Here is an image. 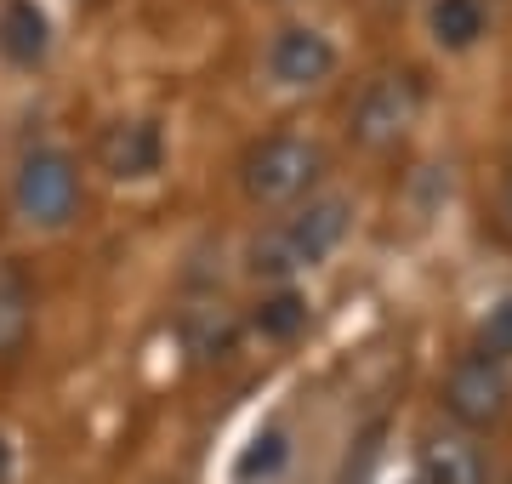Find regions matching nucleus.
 Returning <instances> with one entry per match:
<instances>
[{"label": "nucleus", "mask_w": 512, "mask_h": 484, "mask_svg": "<svg viewBox=\"0 0 512 484\" xmlns=\"http://www.w3.org/2000/svg\"><path fill=\"white\" fill-rule=\"evenodd\" d=\"M353 228V200L348 194H308L302 205H291L262 240L251 245V274L268 285H285L296 274H308L348 240Z\"/></svg>", "instance_id": "f257e3e1"}, {"label": "nucleus", "mask_w": 512, "mask_h": 484, "mask_svg": "<svg viewBox=\"0 0 512 484\" xmlns=\"http://www.w3.org/2000/svg\"><path fill=\"white\" fill-rule=\"evenodd\" d=\"M325 177V149L302 137V131H274V137H262L251 154H245V166H239V188H245V200L262 205V211H285V205H302L319 188Z\"/></svg>", "instance_id": "f03ea898"}, {"label": "nucleus", "mask_w": 512, "mask_h": 484, "mask_svg": "<svg viewBox=\"0 0 512 484\" xmlns=\"http://www.w3.org/2000/svg\"><path fill=\"white\" fill-rule=\"evenodd\" d=\"M421 109H427V86H421V75L393 69V75H376L365 92H359V103H353V114H348V131H353L359 149L387 154L421 126Z\"/></svg>", "instance_id": "7ed1b4c3"}, {"label": "nucleus", "mask_w": 512, "mask_h": 484, "mask_svg": "<svg viewBox=\"0 0 512 484\" xmlns=\"http://www.w3.org/2000/svg\"><path fill=\"white\" fill-rule=\"evenodd\" d=\"M12 211H18L29 228H40V234L69 228L74 211H80V166H74L63 149L23 154L18 177H12Z\"/></svg>", "instance_id": "20e7f679"}, {"label": "nucleus", "mask_w": 512, "mask_h": 484, "mask_svg": "<svg viewBox=\"0 0 512 484\" xmlns=\"http://www.w3.org/2000/svg\"><path fill=\"white\" fill-rule=\"evenodd\" d=\"M444 416L456 422V428L467 433H484L495 428L501 416L512 410V376H507V359L484 354V348H473V354H461L450 371H444Z\"/></svg>", "instance_id": "39448f33"}, {"label": "nucleus", "mask_w": 512, "mask_h": 484, "mask_svg": "<svg viewBox=\"0 0 512 484\" xmlns=\"http://www.w3.org/2000/svg\"><path fill=\"white\" fill-rule=\"evenodd\" d=\"M268 75L274 86L285 92H313V86H325L336 75V46H330L325 29H313V23H285L274 40H268Z\"/></svg>", "instance_id": "423d86ee"}, {"label": "nucleus", "mask_w": 512, "mask_h": 484, "mask_svg": "<svg viewBox=\"0 0 512 484\" xmlns=\"http://www.w3.org/2000/svg\"><path fill=\"white\" fill-rule=\"evenodd\" d=\"M92 160L114 183H143V177H154L165 166V131L154 120H109L97 131Z\"/></svg>", "instance_id": "0eeeda50"}, {"label": "nucleus", "mask_w": 512, "mask_h": 484, "mask_svg": "<svg viewBox=\"0 0 512 484\" xmlns=\"http://www.w3.org/2000/svg\"><path fill=\"white\" fill-rule=\"evenodd\" d=\"M421 484H490V456L467 428H439L421 439Z\"/></svg>", "instance_id": "6e6552de"}, {"label": "nucleus", "mask_w": 512, "mask_h": 484, "mask_svg": "<svg viewBox=\"0 0 512 484\" xmlns=\"http://www.w3.org/2000/svg\"><path fill=\"white\" fill-rule=\"evenodd\" d=\"M29 336H35V285L18 257L0 251V365H12L29 348Z\"/></svg>", "instance_id": "1a4fd4ad"}, {"label": "nucleus", "mask_w": 512, "mask_h": 484, "mask_svg": "<svg viewBox=\"0 0 512 484\" xmlns=\"http://www.w3.org/2000/svg\"><path fill=\"white\" fill-rule=\"evenodd\" d=\"M177 331H183V348L200 365H211V359H228L239 342V314L228 308V302H188L183 319H177Z\"/></svg>", "instance_id": "9d476101"}, {"label": "nucleus", "mask_w": 512, "mask_h": 484, "mask_svg": "<svg viewBox=\"0 0 512 484\" xmlns=\"http://www.w3.org/2000/svg\"><path fill=\"white\" fill-rule=\"evenodd\" d=\"M427 29H433V40L444 52H473L484 40V29H490V6L484 0H433Z\"/></svg>", "instance_id": "9b49d317"}, {"label": "nucleus", "mask_w": 512, "mask_h": 484, "mask_svg": "<svg viewBox=\"0 0 512 484\" xmlns=\"http://www.w3.org/2000/svg\"><path fill=\"white\" fill-rule=\"evenodd\" d=\"M251 331L268 336V342H291V336H302L308 331V297H302L291 280L274 285V291L251 308Z\"/></svg>", "instance_id": "f8f14e48"}, {"label": "nucleus", "mask_w": 512, "mask_h": 484, "mask_svg": "<svg viewBox=\"0 0 512 484\" xmlns=\"http://www.w3.org/2000/svg\"><path fill=\"white\" fill-rule=\"evenodd\" d=\"M0 52L12 57V63H23V69L46 57V18H40L35 0H12L0 12Z\"/></svg>", "instance_id": "ddd939ff"}, {"label": "nucleus", "mask_w": 512, "mask_h": 484, "mask_svg": "<svg viewBox=\"0 0 512 484\" xmlns=\"http://www.w3.org/2000/svg\"><path fill=\"white\" fill-rule=\"evenodd\" d=\"M285 456H291V445H285V433L268 428V433H256L251 445L239 450V462H234V479L239 484H256V479H274L279 467H285Z\"/></svg>", "instance_id": "4468645a"}, {"label": "nucleus", "mask_w": 512, "mask_h": 484, "mask_svg": "<svg viewBox=\"0 0 512 484\" xmlns=\"http://www.w3.org/2000/svg\"><path fill=\"white\" fill-rule=\"evenodd\" d=\"M478 348L495 359H512V297H501L484 314V325H478Z\"/></svg>", "instance_id": "2eb2a0df"}, {"label": "nucleus", "mask_w": 512, "mask_h": 484, "mask_svg": "<svg viewBox=\"0 0 512 484\" xmlns=\"http://www.w3.org/2000/svg\"><path fill=\"white\" fill-rule=\"evenodd\" d=\"M501 223L512 228V154H507V171H501Z\"/></svg>", "instance_id": "dca6fc26"}, {"label": "nucleus", "mask_w": 512, "mask_h": 484, "mask_svg": "<svg viewBox=\"0 0 512 484\" xmlns=\"http://www.w3.org/2000/svg\"><path fill=\"white\" fill-rule=\"evenodd\" d=\"M12 479V445H6V433H0V484Z\"/></svg>", "instance_id": "f3484780"}]
</instances>
